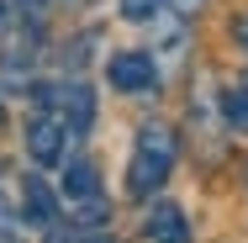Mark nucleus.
I'll use <instances>...</instances> for the list:
<instances>
[{"mask_svg": "<svg viewBox=\"0 0 248 243\" xmlns=\"http://www.w3.org/2000/svg\"><path fill=\"white\" fill-rule=\"evenodd\" d=\"M174 132L169 127H143L138 132V153H132V180H127V191L132 195H153L164 180H169V169H174Z\"/></svg>", "mask_w": 248, "mask_h": 243, "instance_id": "nucleus-1", "label": "nucleus"}, {"mask_svg": "<svg viewBox=\"0 0 248 243\" xmlns=\"http://www.w3.org/2000/svg\"><path fill=\"white\" fill-rule=\"evenodd\" d=\"M106 74H111V85H116L122 96H148L153 80H158V69H153L148 53H116Z\"/></svg>", "mask_w": 248, "mask_h": 243, "instance_id": "nucleus-2", "label": "nucleus"}, {"mask_svg": "<svg viewBox=\"0 0 248 243\" xmlns=\"http://www.w3.org/2000/svg\"><path fill=\"white\" fill-rule=\"evenodd\" d=\"M63 138H69V127H63L58 116H48V111H43V116H32V127H27V153L48 169V164H58V159H63Z\"/></svg>", "mask_w": 248, "mask_h": 243, "instance_id": "nucleus-3", "label": "nucleus"}, {"mask_svg": "<svg viewBox=\"0 0 248 243\" xmlns=\"http://www.w3.org/2000/svg\"><path fill=\"white\" fill-rule=\"evenodd\" d=\"M21 217H27L32 227H53V217H58V201H53V191L37 175L21 180Z\"/></svg>", "mask_w": 248, "mask_h": 243, "instance_id": "nucleus-4", "label": "nucleus"}, {"mask_svg": "<svg viewBox=\"0 0 248 243\" xmlns=\"http://www.w3.org/2000/svg\"><path fill=\"white\" fill-rule=\"evenodd\" d=\"M143 227H148V238H153V243H190L185 211H180V206H169V201H158V206H153Z\"/></svg>", "mask_w": 248, "mask_h": 243, "instance_id": "nucleus-5", "label": "nucleus"}, {"mask_svg": "<svg viewBox=\"0 0 248 243\" xmlns=\"http://www.w3.org/2000/svg\"><path fill=\"white\" fill-rule=\"evenodd\" d=\"M63 195H69V201H95V195H100L95 164H85V159H74V164H69V175H63Z\"/></svg>", "mask_w": 248, "mask_h": 243, "instance_id": "nucleus-6", "label": "nucleus"}, {"mask_svg": "<svg viewBox=\"0 0 248 243\" xmlns=\"http://www.w3.org/2000/svg\"><path fill=\"white\" fill-rule=\"evenodd\" d=\"M222 111H227V122L238 132H248V85L243 90H222Z\"/></svg>", "mask_w": 248, "mask_h": 243, "instance_id": "nucleus-7", "label": "nucleus"}, {"mask_svg": "<svg viewBox=\"0 0 248 243\" xmlns=\"http://www.w3.org/2000/svg\"><path fill=\"white\" fill-rule=\"evenodd\" d=\"M158 5H164V0H122V16H127V21H148Z\"/></svg>", "mask_w": 248, "mask_h": 243, "instance_id": "nucleus-8", "label": "nucleus"}, {"mask_svg": "<svg viewBox=\"0 0 248 243\" xmlns=\"http://www.w3.org/2000/svg\"><path fill=\"white\" fill-rule=\"evenodd\" d=\"M5 27H11V5L0 0V37H5Z\"/></svg>", "mask_w": 248, "mask_h": 243, "instance_id": "nucleus-9", "label": "nucleus"}, {"mask_svg": "<svg viewBox=\"0 0 248 243\" xmlns=\"http://www.w3.org/2000/svg\"><path fill=\"white\" fill-rule=\"evenodd\" d=\"M232 37H238V43H248V21H232Z\"/></svg>", "mask_w": 248, "mask_h": 243, "instance_id": "nucleus-10", "label": "nucleus"}, {"mask_svg": "<svg viewBox=\"0 0 248 243\" xmlns=\"http://www.w3.org/2000/svg\"><path fill=\"white\" fill-rule=\"evenodd\" d=\"M16 5H21V11H37V5H43V0H16Z\"/></svg>", "mask_w": 248, "mask_h": 243, "instance_id": "nucleus-11", "label": "nucleus"}, {"mask_svg": "<svg viewBox=\"0 0 248 243\" xmlns=\"http://www.w3.org/2000/svg\"><path fill=\"white\" fill-rule=\"evenodd\" d=\"M0 127H5V100H0Z\"/></svg>", "mask_w": 248, "mask_h": 243, "instance_id": "nucleus-12", "label": "nucleus"}, {"mask_svg": "<svg viewBox=\"0 0 248 243\" xmlns=\"http://www.w3.org/2000/svg\"><path fill=\"white\" fill-rule=\"evenodd\" d=\"M100 243H106V238H100Z\"/></svg>", "mask_w": 248, "mask_h": 243, "instance_id": "nucleus-13", "label": "nucleus"}]
</instances>
